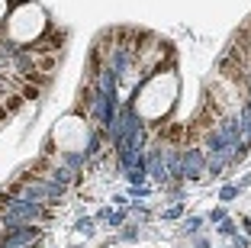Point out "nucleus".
Returning a JSON list of instances; mask_svg holds the SVG:
<instances>
[{"instance_id": "nucleus-10", "label": "nucleus", "mask_w": 251, "mask_h": 248, "mask_svg": "<svg viewBox=\"0 0 251 248\" xmlns=\"http://www.w3.org/2000/svg\"><path fill=\"white\" fill-rule=\"evenodd\" d=\"M106 222H110V226H119V222H123V213H106Z\"/></svg>"}, {"instance_id": "nucleus-13", "label": "nucleus", "mask_w": 251, "mask_h": 248, "mask_svg": "<svg viewBox=\"0 0 251 248\" xmlns=\"http://www.w3.org/2000/svg\"><path fill=\"white\" fill-rule=\"evenodd\" d=\"M209 219H213V222H222V219H226V210H213V213H209Z\"/></svg>"}, {"instance_id": "nucleus-12", "label": "nucleus", "mask_w": 251, "mask_h": 248, "mask_svg": "<svg viewBox=\"0 0 251 248\" xmlns=\"http://www.w3.org/2000/svg\"><path fill=\"white\" fill-rule=\"evenodd\" d=\"M184 229H187V232H197V229H200V219H187Z\"/></svg>"}, {"instance_id": "nucleus-11", "label": "nucleus", "mask_w": 251, "mask_h": 248, "mask_svg": "<svg viewBox=\"0 0 251 248\" xmlns=\"http://www.w3.org/2000/svg\"><path fill=\"white\" fill-rule=\"evenodd\" d=\"M180 213H184V206H171V210H168V213H164V216H168V219H177V216H180Z\"/></svg>"}, {"instance_id": "nucleus-7", "label": "nucleus", "mask_w": 251, "mask_h": 248, "mask_svg": "<svg viewBox=\"0 0 251 248\" xmlns=\"http://www.w3.org/2000/svg\"><path fill=\"white\" fill-rule=\"evenodd\" d=\"M235 193H238V187H222V190H219V197H222V203H229V200L235 197Z\"/></svg>"}, {"instance_id": "nucleus-5", "label": "nucleus", "mask_w": 251, "mask_h": 248, "mask_svg": "<svg viewBox=\"0 0 251 248\" xmlns=\"http://www.w3.org/2000/svg\"><path fill=\"white\" fill-rule=\"evenodd\" d=\"M52 181H58V184H65V187H68V184L74 181V168H68V165H65V168H58L52 174Z\"/></svg>"}, {"instance_id": "nucleus-8", "label": "nucleus", "mask_w": 251, "mask_h": 248, "mask_svg": "<svg viewBox=\"0 0 251 248\" xmlns=\"http://www.w3.org/2000/svg\"><path fill=\"white\" fill-rule=\"evenodd\" d=\"M219 232H222V235H235L238 229H235V222H226V219H222V226H219Z\"/></svg>"}, {"instance_id": "nucleus-15", "label": "nucleus", "mask_w": 251, "mask_h": 248, "mask_svg": "<svg viewBox=\"0 0 251 248\" xmlns=\"http://www.w3.org/2000/svg\"><path fill=\"white\" fill-rule=\"evenodd\" d=\"M245 226H248V235H251V222H245Z\"/></svg>"}, {"instance_id": "nucleus-6", "label": "nucleus", "mask_w": 251, "mask_h": 248, "mask_svg": "<svg viewBox=\"0 0 251 248\" xmlns=\"http://www.w3.org/2000/svg\"><path fill=\"white\" fill-rule=\"evenodd\" d=\"M84 161H87V152H71V155H68V168L81 171V168H84Z\"/></svg>"}, {"instance_id": "nucleus-14", "label": "nucleus", "mask_w": 251, "mask_h": 248, "mask_svg": "<svg viewBox=\"0 0 251 248\" xmlns=\"http://www.w3.org/2000/svg\"><path fill=\"white\" fill-rule=\"evenodd\" d=\"M77 229H81V232H90V229H94V222H90V219H81V222H77Z\"/></svg>"}, {"instance_id": "nucleus-9", "label": "nucleus", "mask_w": 251, "mask_h": 248, "mask_svg": "<svg viewBox=\"0 0 251 248\" xmlns=\"http://www.w3.org/2000/svg\"><path fill=\"white\" fill-rule=\"evenodd\" d=\"M135 235H139V229H135V226H126L123 232H119V239H129V242H132Z\"/></svg>"}, {"instance_id": "nucleus-4", "label": "nucleus", "mask_w": 251, "mask_h": 248, "mask_svg": "<svg viewBox=\"0 0 251 248\" xmlns=\"http://www.w3.org/2000/svg\"><path fill=\"white\" fill-rule=\"evenodd\" d=\"M126 174H129V184H132V187H142V184H145V177H148V171L145 168H129Z\"/></svg>"}, {"instance_id": "nucleus-1", "label": "nucleus", "mask_w": 251, "mask_h": 248, "mask_svg": "<svg viewBox=\"0 0 251 248\" xmlns=\"http://www.w3.org/2000/svg\"><path fill=\"white\" fill-rule=\"evenodd\" d=\"M39 242V229L36 226H20V229H7L0 235V248H36Z\"/></svg>"}, {"instance_id": "nucleus-2", "label": "nucleus", "mask_w": 251, "mask_h": 248, "mask_svg": "<svg viewBox=\"0 0 251 248\" xmlns=\"http://www.w3.org/2000/svg\"><path fill=\"white\" fill-rule=\"evenodd\" d=\"M206 174V155L203 152H184L180 155V177H187V181H197V177Z\"/></svg>"}, {"instance_id": "nucleus-3", "label": "nucleus", "mask_w": 251, "mask_h": 248, "mask_svg": "<svg viewBox=\"0 0 251 248\" xmlns=\"http://www.w3.org/2000/svg\"><path fill=\"white\" fill-rule=\"evenodd\" d=\"M145 171H148L151 177H155L158 184H164V181L171 177V174H168V165H164V155L158 152V148H151V152H145Z\"/></svg>"}]
</instances>
